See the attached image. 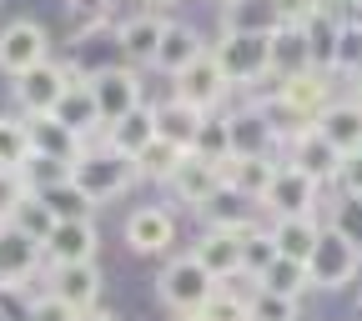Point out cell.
Instances as JSON below:
<instances>
[{"label":"cell","mask_w":362,"mask_h":321,"mask_svg":"<svg viewBox=\"0 0 362 321\" xmlns=\"http://www.w3.org/2000/svg\"><path fill=\"white\" fill-rule=\"evenodd\" d=\"M216 291H221V281L211 277V271H206L197 256H176V261H166L161 277H156V296H161V306L176 311V316H202L206 301H211Z\"/></svg>","instance_id":"6da1fadb"},{"label":"cell","mask_w":362,"mask_h":321,"mask_svg":"<svg viewBox=\"0 0 362 321\" xmlns=\"http://www.w3.org/2000/svg\"><path fill=\"white\" fill-rule=\"evenodd\" d=\"M141 176L136 171V161L131 156H121V151H111V146H86L81 151V161L71 166V181L90 196V201H111V196H121V191H131V181Z\"/></svg>","instance_id":"7a4b0ae2"},{"label":"cell","mask_w":362,"mask_h":321,"mask_svg":"<svg viewBox=\"0 0 362 321\" xmlns=\"http://www.w3.org/2000/svg\"><path fill=\"white\" fill-rule=\"evenodd\" d=\"M307 271H312V291H342L362 271V246H352L347 236L332 231V226H322V241H317Z\"/></svg>","instance_id":"3957f363"},{"label":"cell","mask_w":362,"mask_h":321,"mask_svg":"<svg viewBox=\"0 0 362 321\" xmlns=\"http://www.w3.org/2000/svg\"><path fill=\"white\" fill-rule=\"evenodd\" d=\"M211 56L232 85H257L272 75V40L267 35H221L211 45Z\"/></svg>","instance_id":"277c9868"},{"label":"cell","mask_w":362,"mask_h":321,"mask_svg":"<svg viewBox=\"0 0 362 321\" xmlns=\"http://www.w3.org/2000/svg\"><path fill=\"white\" fill-rule=\"evenodd\" d=\"M262 206L272 216H322V186L307 171H297L292 161H277V176H272Z\"/></svg>","instance_id":"5b68a950"},{"label":"cell","mask_w":362,"mask_h":321,"mask_svg":"<svg viewBox=\"0 0 362 321\" xmlns=\"http://www.w3.org/2000/svg\"><path fill=\"white\" fill-rule=\"evenodd\" d=\"M76 80H81V75H76L71 66L45 61V66H35V71H25V75L16 80V106H21L25 116H51Z\"/></svg>","instance_id":"8992f818"},{"label":"cell","mask_w":362,"mask_h":321,"mask_svg":"<svg viewBox=\"0 0 362 321\" xmlns=\"http://www.w3.org/2000/svg\"><path fill=\"white\" fill-rule=\"evenodd\" d=\"M45 61H51V35H45V25L11 20L6 30H0V71H6L11 80H21L25 71H35Z\"/></svg>","instance_id":"52a82bcc"},{"label":"cell","mask_w":362,"mask_h":321,"mask_svg":"<svg viewBox=\"0 0 362 321\" xmlns=\"http://www.w3.org/2000/svg\"><path fill=\"white\" fill-rule=\"evenodd\" d=\"M86 80H90V96H96L106 126H116L121 116H131V111L146 106L141 101V75H136L131 66H101L96 75H86Z\"/></svg>","instance_id":"ba28073f"},{"label":"cell","mask_w":362,"mask_h":321,"mask_svg":"<svg viewBox=\"0 0 362 321\" xmlns=\"http://www.w3.org/2000/svg\"><path fill=\"white\" fill-rule=\"evenodd\" d=\"M40 266H51L45 246L30 231H21V226H6L0 231V291H21L25 281L40 277Z\"/></svg>","instance_id":"9c48e42d"},{"label":"cell","mask_w":362,"mask_h":321,"mask_svg":"<svg viewBox=\"0 0 362 321\" xmlns=\"http://www.w3.org/2000/svg\"><path fill=\"white\" fill-rule=\"evenodd\" d=\"M287 161H292L297 171H307L317 186L337 181V171H342V151H337L317 126H297V131L287 135Z\"/></svg>","instance_id":"30bf717a"},{"label":"cell","mask_w":362,"mask_h":321,"mask_svg":"<svg viewBox=\"0 0 362 321\" xmlns=\"http://www.w3.org/2000/svg\"><path fill=\"white\" fill-rule=\"evenodd\" d=\"M166 186L176 191V201H181V206L206 211L211 201H221V196H226V171H221V166H211V161H202V156H187V161H181V171L166 181Z\"/></svg>","instance_id":"8fae6325"},{"label":"cell","mask_w":362,"mask_h":321,"mask_svg":"<svg viewBox=\"0 0 362 321\" xmlns=\"http://www.w3.org/2000/svg\"><path fill=\"white\" fill-rule=\"evenodd\" d=\"M252 231V226H211V231L192 246V256L211 271L216 281H232L242 277V236Z\"/></svg>","instance_id":"7c38bea8"},{"label":"cell","mask_w":362,"mask_h":321,"mask_svg":"<svg viewBox=\"0 0 362 321\" xmlns=\"http://www.w3.org/2000/svg\"><path fill=\"white\" fill-rule=\"evenodd\" d=\"M171 241H176V216L166 206H141L126 216V246L136 256H161L171 251Z\"/></svg>","instance_id":"4fadbf2b"},{"label":"cell","mask_w":362,"mask_h":321,"mask_svg":"<svg viewBox=\"0 0 362 321\" xmlns=\"http://www.w3.org/2000/svg\"><path fill=\"white\" fill-rule=\"evenodd\" d=\"M45 291H56L61 301H71V306L86 316V311H96V301H101V266H96V261L51 266V271H45Z\"/></svg>","instance_id":"5bb4252c"},{"label":"cell","mask_w":362,"mask_h":321,"mask_svg":"<svg viewBox=\"0 0 362 321\" xmlns=\"http://www.w3.org/2000/svg\"><path fill=\"white\" fill-rule=\"evenodd\" d=\"M277 101L282 111L302 116L307 126L332 106V85H327V71H307V75H292V80H277Z\"/></svg>","instance_id":"9a60e30c"},{"label":"cell","mask_w":362,"mask_h":321,"mask_svg":"<svg viewBox=\"0 0 362 321\" xmlns=\"http://www.w3.org/2000/svg\"><path fill=\"white\" fill-rule=\"evenodd\" d=\"M45 261L51 266L96 261V221H56V231L45 236Z\"/></svg>","instance_id":"2e32d148"},{"label":"cell","mask_w":362,"mask_h":321,"mask_svg":"<svg viewBox=\"0 0 362 321\" xmlns=\"http://www.w3.org/2000/svg\"><path fill=\"white\" fill-rule=\"evenodd\" d=\"M226 90H232V80H226L221 75V66H216V56L206 51L192 71H181L176 75V96L181 101H192L197 111H211V106H221V96H226Z\"/></svg>","instance_id":"e0dca14e"},{"label":"cell","mask_w":362,"mask_h":321,"mask_svg":"<svg viewBox=\"0 0 362 321\" xmlns=\"http://www.w3.org/2000/svg\"><path fill=\"white\" fill-rule=\"evenodd\" d=\"M151 111H156V135H161V141H171V146H181V151L197 146V135H202V126H206V111H197L192 101H181V96H166V101H156Z\"/></svg>","instance_id":"ac0fdd59"},{"label":"cell","mask_w":362,"mask_h":321,"mask_svg":"<svg viewBox=\"0 0 362 321\" xmlns=\"http://www.w3.org/2000/svg\"><path fill=\"white\" fill-rule=\"evenodd\" d=\"M322 216H277L272 221V246H277V256H287V261H312V251H317V241H322Z\"/></svg>","instance_id":"d6986e66"},{"label":"cell","mask_w":362,"mask_h":321,"mask_svg":"<svg viewBox=\"0 0 362 321\" xmlns=\"http://www.w3.org/2000/svg\"><path fill=\"white\" fill-rule=\"evenodd\" d=\"M206 56V45H202V35L192 30V25H181V20H166V35H161V45H156V71L161 75H181V71H192L197 61Z\"/></svg>","instance_id":"ffe728a7"},{"label":"cell","mask_w":362,"mask_h":321,"mask_svg":"<svg viewBox=\"0 0 362 321\" xmlns=\"http://www.w3.org/2000/svg\"><path fill=\"white\" fill-rule=\"evenodd\" d=\"M287 20L282 11L272 6V0H232V6L221 11V35H277Z\"/></svg>","instance_id":"44dd1931"},{"label":"cell","mask_w":362,"mask_h":321,"mask_svg":"<svg viewBox=\"0 0 362 321\" xmlns=\"http://www.w3.org/2000/svg\"><path fill=\"white\" fill-rule=\"evenodd\" d=\"M307 71H317L307 25H282L277 35H272V75H277V80H292V75H307Z\"/></svg>","instance_id":"7402d4cb"},{"label":"cell","mask_w":362,"mask_h":321,"mask_svg":"<svg viewBox=\"0 0 362 321\" xmlns=\"http://www.w3.org/2000/svg\"><path fill=\"white\" fill-rule=\"evenodd\" d=\"M161 35H166V20H161V16H151V11H141V16L121 20L116 45H121V56H126V61H136V66H151V61H156V45H161Z\"/></svg>","instance_id":"603a6c76"},{"label":"cell","mask_w":362,"mask_h":321,"mask_svg":"<svg viewBox=\"0 0 362 321\" xmlns=\"http://www.w3.org/2000/svg\"><path fill=\"white\" fill-rule=\"evenodd\" d=\"M66 131H76L81 141H90L96 131H106V121H101V106H96V96H90V80H76L66 96H61V106L51 111Z\"/></svg>","instance_id":"cb8c5ba5"},{"label":"cell","mask_w":362,"mask_h":321,"mask_svg":"<svg viewBox=\"0 0 362 321\" xmlns=\"http://www.w3.org/2000/svg\"><path fill=\"white\" fill-rule=\"evenodd\" d=\"M25 121H30V146H35V156H51V161H66V166L81 161L86 141H81L76 131H66L56 116H25Z\"/></svg>","instance_id":"d4e9b609"},{"label":"cell","mask_w":362,"mask_h":321,"mask_svg":"<svg viewBox=\"0 0 362 321\" xmlns=\"http://www.w3.org/2000/svg\"><path fill=\"white\" fill-rule=\"evenodd\" d=\"M317 131L327 135V141L342 151V156H352V151H362V101H332L322 116L312 121Z\"/></svg>","instance_id":"484cf974"},{"label":"cell","mask_w":362,"mask_h":321,"mask_svg":"<svg viewBox=\"0 0 362 321\" xmlns=\"http://www.w3.org/2000/svg\"><path fill=\"white\" fill-rule=\"evenodd\" d=\"M272 176H277V161L272 156H232L226 161V191L242 196V201H262Z\"/></svg>","instance_id":"4316f807"},{"label":"cell","mask_w":362,"mask_h":321,"mask_svg":"<svg viewBox=\"0 0 362 321\" xmlns=\"http://www.w3.org/2000/svg\"><path fill=\"white\" fill-rule=\"evenodd\" d=\"M226 126H232V156H272V146H277V126H267V116L252 106L232 111Z\"/></svg>","instance_id":"83f0119b"},{"label":"cell","mask_w":362,"mask_h":321,"mask_svg":"<svg viewBox=\"0 0 362 321\" xmlns=\"http://www.w3.org/2000/svg\"><path fill=\"white\" fill-rule=\"evenodd\" d=\"M151 141H156V111H151V106H141V111L121 116L116 126H106V146L121 151V156H131V161L141 156Z\"/></svg>","instance_id":"f1b7e54d"},{"label":"cell","mask_w":362,"mask_h":321,"mask_svg":"<svg viewBox=\"0 0 362 321\" xmlns=\"http://www.w3.org/2000/svg\"><path fill=\"white\" fill-rule=\"evenodd\" d=\"M30 156H35L30 121L25 116H0V171H25Z\"/></svg>","instance_id":"f546056e"},{"label":"cell","mask_w":362,"mask_h":321,"mask_svg":"<svg viewBox=\"0 0 362 321\" xmlns=\"http://www.w3.org/2000/svg\"><path fill=\"white\" fill-rule=\"evenodd\" d=\"M252 286H267V291H277V296H292V301H302L307 291H312V271L302 266V261H287V256H277L262 277L252 281Z\"/></svg>","instance_id":"4dcf8cb0"},{"label":"cell","mask_w":362,"mask_h":321,"mask_svg":"<svg viewBox=\"0 0 362 321\" xmlns=\"http://www.w3.org/2000/svg\"><path fill=\"white\" fill-rule=\"evenodd\" d=\"M40 201L51 206L56 221H90V216H96V201H90V196L76 186V181H61V186L40 191Z\"/></svg>","instance_id":"1f68e13d"},{"label":"cell","mask_w":362,"mask_h":321,"mask_svg":"<svg viewBox=\"0 0 362 321\" xmlns=\"http://www.w3.org/2000/svg\"><path fill=\"white\" fill-rule=\"evenodd\" d=\"M192 156H202V161H211V166L226 171V161H232V126H226V116H206V126H202V135H197Z\"/></svg>","instance_id":"d6a6232c"},{"label":"cell","mask_w":362,"mask_h":321,"mask_svg":"<svg viewBox=\"0 0 362 321\" xmlns=\"http://www.w3.org/2000/svg\"><path fill=\"white\" fill-rule=\"evenodd\" d=\"M187 156H192V151H181V146H171V141H161V135H156V141H151L141 156H136V171L151 176V181H171Z\"/></svg>","instance_id":"836d02e7"},{"label":"cell","mask_w":362,"mask_h":321,"mask_svg":"<svg viewBox=\"0 0 362 321\" xmlns=\"http://www.w3.org/2000/svg\"><path fill=\"white\" fill-rule=\"evenodd\" d=\"M247 316L252 321H297L302 316V301L277 296V291H267V286H252L247 291Z\"/></svg>","instance_id":"e575fe53"},{"label":"cell","mask_w":362,"mask_h":321,"mask_svg":"<svg viewBox=\"0 0 362 321\" xmlns=\"http://www.w3.org/2000/svg\"><path fill=\"white\" fill-rule=\"evenodd\" d=\"M332 71H342V75H357L362 71V20H337Z\"/></svg>","instance_id":"d590c367"},{"label":"cell","mask_w":362,"mask_h":321,"mask_svg":"<svg viewBox=\"0 0 362 321\" xmlns=\"http://www.w3.org/2000/svg\"><path fill=\"white\" fill-rule=\"evenodd\" d=\"M272 261H277V246H272V231H257V226H252V231L242 236V277H262V271L272 266Z\"/></svg>","instance_id":"8d00e7d4"},{"label":"cell","mask_w":362,"mask_h":321,"mask_svg":"<svg viewBox=\"0 0 362 321\" xmlns=\"http://www.w3.org/2000/svg\"><path fill=\"white\" fill-rule=\"evenodd\" d=\"M327 226L337 236H347L352 246H362V196H337L327 206Z\"/></svg>","instance_id":"74e56055"},{"label":"cell","mask_w":362,"mask_h":321,"mask_svg":"<svg viewBox=\"0 0 362 321\" xmlns=\"http://www.w3.org/2000/svg\"><path fill=\"white\" fill-rule=\"evenodd\" d=\"M21 176H25V186L40 196V191L61 186V181H71V166H66V161H51V156H30V166H25Z\"/></svg>","instance_id":"f35d334b"},{"label":"cell","mask_w":362,"mask_h":321,"mask_svg":"<svg viewBox=\"0 0 362 321\" xmlns=\"http://www.w3.org/2000/svg\"><path fill=\"white\" fill-rule=\"evenodd\" d=\"M25 321H81V311L71 306V301H61L56 291H35L30 301H25Z\"/></svg>","instance_id":"ab89813d"},{"label":"cell","mask_w":362,"mask_h":321,"mask_svg":"<svg viewBox=\"0 0 362 321\" xmlns=\"http://www.w3.org/2000/svg\"><path fill=\"white\" fill-rule=\"evenodd\" d=\"M11 226H21V231H30V236H35V241L45 246V236L56 231V216H51V206H45L40 196H30V201H25V206L16 211V221H11Z\"/></svg>","instance_id":"60d3db41"},{"label":"cell","mask_w":362,"mask_h":321,"mask_svg":"<svg viewBox=\"0 0 362 321\" xmlns=\"http://www.w3.org/2000/svg\"><path fill=\"white\" fill-rule=\"evenodd\" d=\"M30 196H35V191L25 186L21 171H0V221H16V211H21Z\"/></svg>","instance_id":"b9f144b4"},{"label":"cell","mask_w":362,"mask_h":321,"mask_svg":"<svg viewBox=\"0 0 362 321\" xmlns=\"http://www.w3.org/2000/svg\"><path fill=\"white\" fill-rule=\"evenodd\" d=\"M202 321H252V316H247V291H226V286H221V291L206 301Z\"/></svg>","instance_id":"7bdbcfd3"},{"label":"cell","mask_w":362,"mask_h":321,"mask_svg":"<svg viewBox=\"0 0 362 321\" xmlns=\"http://www.w3.org/2000/svg\"><path fill=\"white\" fill-rule=\"evenodd\" d=\"M272 6L282 11V20H287V25H307V20H317V16L327 11L322 0H272Z\"/></svg>","instance_id":"ee69618b"},{"label":"cell","mask_w":362,"mask_h":321,"mask_svg":"<svg viewBox=\"0 0 362 321\" xmlns=\"http://www.w3.org/2000/svg\"><path fill=\"white\" fill-rule=\"evenodd\" d=\"M337 196H362V151L342 156V171H337Z\"/></svg>","instance_id":"f6af8a7d"},{"label":"cell","mask_w":362,"mask_h":321,"mask_svg":"<svg viewBox=\"0 0 362 321\" xmlns=\"http://www.w3.org/2000/svg\"><path fill=\"white\" fill-rule=\"evenodd\" d=\"M81 321H116V316H111V311H101V306H96V311H86V316H81Z\"/></svg>","instance_id":"bcb514c9"},{"label":"cell","mask_w":362,"mask_h":321,"mask_svg":"<svg viewBox=\"0 0 362 321\" xmlns=\"http://www.w3.org/2000/svg\"><path fill=\"white\" fill-rule=\"evenodd\" d=\"M71 6H81V11H101L106 0H71Z\"/></svg>","instance_id":"7dc6e473"},{"label":"cell","mask_w":362,"mask_h":321,"mask_svg":"<svg viewBox=\"0 0 362 321\" xmlns=\"http://www.w3.org/2000/svg\"><path fill=\"white\" fill-rule=\"evenodd\" d=\"M352 101H362V71L352 75Z\"/></svg>","instance_id":"c3c4849f"},{"label":"cell","mask_w":362,"mask_h":321,"mask_svg":"<svg viewBox=\"0 0 362 321\" xmlns=\"http://www.w3.org/2000/svg\"><path fill=\"white\" fill-rule=\"evenodd\" d=\"M0 321H11V311H6V306H0Z\"/></svg>","instance_id":"681fc988"},{"label":"cell","mask_w":362,"mask_h":321,"mask_svg":"<svg viewBox=\"0 0 362 321\" xmlns=\"http://www.w3.org/2000/svg\"><path fill=\"white\" fill-rule=\"evenodd\" d=\"M176 321H202V316H176Z\"/></svg>","instance_id":"f907efd6"},{"label":"cell","mask_w":362,"mask_h":321,"mask_svg":"<svg viewBox=\"0 0 362 321\" xmlns=\"http://www.w3.org/2000/svg\"><path fill=\"white\" fill-rule=\"evenodd\" d=\"M151 6H171V0H151Z\"/></svg>","instance_id":"816d5d0a"},{"label":"cell","mask_w":362,"mask_h":321,"mask_svg":"<svg viewBox=\"0 0 362 321\" xmlns=\"http://www.w3.org/2000/svg\"><path fill=\"white\" fill-rule=\"evenodd\" d=\"M352 11H362V0H352Z\"/></svg>","instance_id":"f5cc1de1"},{"label":"cell","mask_w":362,"mask_h":321,"mask_svg":"<svg viewBox=\"0 0 362 321\" xmlns=\"http://www.w3.org/2000/svg\"><path fill=\"white\" fill-rule=\"evenodd\" d=\"M6 226H11V221H0V231H6Z\"/></svg>","instance_id":"db71d44e"}]
</instances>
